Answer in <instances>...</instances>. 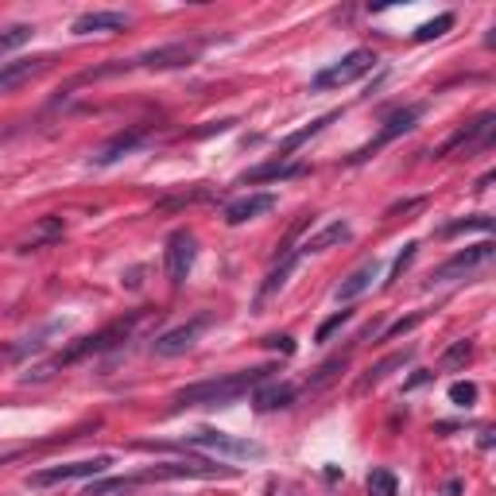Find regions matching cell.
Returning a JSON list of instances; mask_svg holds the SVG:
<instances>
[{"label":"cell","mask_w":496,"mask_h":496,"mask_svg":"<svg viewBox=\"0 0 496 496\" xmlns=\"http://www.w3.org/2000/svg\"><path fill=\"white\" fill-rule=\"evenodd\" d=\"M275 210V194H244L237 202L225 206V225H244V222H256Z\"/></svg>","instance_id":"obj_17"},{"label":"cell","mask_w":496,"mask_h":496,"mask_svg":"<svg viewBox=\"0 0 496 496\" xmlns=\"http://www.w3.org/2000/svg\"><path fill=\"white\" fill-rule=\"evenodd\" d=\"M32 35H35L32 24H12V27H5V32H0V58H8L12 51H20L24 43H32Z\"/></svg>","instance_id":"obj_24"},{"label":"cell","mask_w":496,"mask_h":496,"mask_svg":"<svg viewBox=\"0 0 496 496\" xmlns=\"http://www.w3.org/2000/svg\"><path fill=\"white\" fill-rule=\"evenodd\" d=\"M422 113H427V105H422V101H419V105H403V109H396V113H392L388 121H384L381 133H376V140H372V144H364V148L353 155V164H361V159H372L381 148H388L392 140H400L403 133H412V128L419 124V116H422Z\"/></svg>","instance_id":"obj_9"},{"label":"cell","mask_w":496,"mask_h":496,"mask_svg":"<svg viewBox=\"0 0 496 496\" xmlns=\"http://www.w3.org/2000/svg\"><path fill=\"white\" fill-rule=\"evenodd\" d=\"M0 361H12V349H5V345H0Z\"/></svg>","instance_id":"obj_37"},{"label":"cell","mask_w":496,"mask_h":496,"mask_svg":"<svg viewBox=\"0 0 496 496\" xmlns=\"http://www.w3.org/2000/svg\"><path fill=\"white\" fill-rule=\"evenodd\" d=\"M412 357H415V353H412V349H403V353H388L384 361H376V364H372V369H369V372H364V376H361V381H357V392H369V388H376V384H384V381H388V376H392V372H396V369H403V364H407V361H412Z\"/></svg>","instance_id":"obj_21"},{"label":"cell","mask_w":496,"mask_h":496,"mask_svg":"<svg viewBox=\"0 0 496 496\" xmlns=\"http://www.w3.org/2000/svg\"><path fill=\"white\" fill-rule=\"evenodd\" d=\"M303 264V248H291V253H283L280 260H275V268L268 272V280L260 283V295H256V306H264L268 299H275L280 291L287 287V280H291V272H295Z\"/></svg>","instance_id":"obj_16"},{"label":"cell","mask_w":496,"mask_h":496,"mask_svg":"<svg viewBox=\"0 0 496 496\" xmlns=\"http://www.w3.org/2000/svg\"><path fill=\"white\" fill-rule=\"evenodd\" d=\"M376 275H381V260H369V264H361L357 272L345 275V280L338 283V291H333V299H338V303H353L357 295H364V291L372 287Z\"/></svg>","instance_id":"obj_19"},{"label":"cell","mask_w":496,"mask_h":496,"mask_svg":"<svg viewBox=\"0 0 496 496\" xmlns=\"http://www.w3.org/2000/svg\"><path fill=\"white\" fill-rule=\"evenodd\" d=\"M338 116H342V109H330V113H322V116H318V121H311L306 128H299V133H291V136L280 144V159H291V152H295V148H303L306 140H311V136H318V133H322V128H326L330 121H338Z\"/></svg>","instance_id":"obj_23"},{"label":"cell","mask_w":496,"mask_h":496,"mask_svg":"<svg viewBox=\"0 0 496 496\" xmlns=\"http://www.w3.org/2000/svg\"><path fill=\"white\" fill-rule=\"evenodd\" d=\"M144 140H148V128H124V133H116V136L105 144V148L94 155V164H97V167H109V164H116V159L133 155Z\"/></svg>","instance_id":"obj_18"},{"label":"cell","mask_w":496,"mask_h":496,"mask_svg":"<svg viewBox=\"0 0 496 496\" xmlns=\"http://www.w3.org/2000/svg\"><path fill=\"white\" fill-rule=\"evenodd\" d=\"M202 43H164V47H152L133 58V70H183L198 63Z\"/></svg>","instance_id":"obj_8"},{"label":"cell","mask_w":496,"mask_h":496,"mask_svg":"<svg viewBox=\"0 0 496 496\" xmlns=\"http://www.w3.org/2000/svg\"><path fill=\"white\" fill-rule=\"evenodd\" d=\"M419 322H422V314H407V318H400V322H392V326L381 333V338H384V342H396V338H403V333H412Z\"/></svg>","instance_id":"obj_34"},{"label":"cell","mask_w":496,"mask_h":496,"mask_svg":"<svg viewBox=\"0 0 496 496\" xmlns=\"http://www.w3.org/2000/svg\"><path fill=\"white\" fill-rule=\"evenodd\" d=\"M213 481V477H237L233 465H213V461H164V465H148V470L133 473V489L144 481Z\"/></svg>","instance_id":"obj_4"},{"label":"cell","mask_w":496,"mask_h":496,"mask_svg":"<svg viewBox=\"0 0 496 496\" xmlns=\"http://www.w3.org/2000/svg\"><path fill=\"white\" fill-rule=\"evenodd\" d=\"M372 63H376V55L364 51V47H357V51H349L342 63H330L326 70H318V74L311 78V90H314V94H322V90H342V85H349V82H357V78L369 74Z\"/></svg>","instance_id":"obj_6"},{"label":"cell","mask_w":496,"mask_h":496,"mask_svg":"<svg viewBox=\"0 0 496 496\" xmlns=\"http://www.w3.org/2000/svg\"><path fill=\"white\" fill-rule=\"evenodd\" d=\"M264 345H268V349H280V353H287V357L295 353V342H291L287 333H272V338H264Z\"/></svg>","instance_id":"obj_35"},{"label":"cell","mask_w":496,"mask_h":496,"mask_svg":"<svg viewBox=\"0 0 496 496\" xmlns=\"http://www.w3.org/2000/svg\"><path fill=\"white\" fill-rule=\"evenodd\" d=\"M186 446L210 450V454H222V458H233V461H260V458H264V446H260V442L237 439V434H225V431H210V427L186 434Z\"/></svg>","instance_id":"obj_5"},{"label":"cell","mask_w":496,"mask_h":496,"mask_svg":"<svg viewBox=\"0 0 496 496\" xmlns=\"http://www.w3.org/2000/svg\"><path fill=\"white\" fill-rule=\"evenodd\" d=\"M55 237H63V222H58V217H47V222L39 225V233H35V237H32V241H24V248H20V253H35V248H43V244H47V241H55Z\"/></svg>","instance_id":"obj_27"},{"label":"cell","mask_w":496,"mask_h":496,"mask_svg":"<svg viewBox=\"0 0 496 496\" xmlns=\"http://www.w3.org/2000/svg\"><path fill=\"white\" fill-rule=\"evenodd\" d=\"M194 260H198V241L191 229H174L167 237V248H164V272L171 287H183L186 275L194 272Z\"/></svg>","instance_id":"obj_7"},{"label":"cell","mask_w":496,"mask_h":496,"mask_svg":"<svg viewBox=\"0 0 496 496\" xmlns=\"http://www.w3.org/2000/svg\"><path fill=\"white\" fill-rule=\"evenodd\" d=\"M349 237H353V229H349V222H330L314 233V237H306L299 248H303V256H311V253H326V248L333 244H345Z\"/></svg>","instance_id":"obj_20"},{"label":"cell","mask_w":496,"mask_h":496,"mask_svg":"<svg viewBox=\"0 0 496 496\" xmlns=\"http://www.w3.org/2000/svg\"><path fill=\"white\" fill-rule=\"evenodd\" d=\"M450 27H454V16L450 12H442V16H434V20H427V24H419L415 27V39L419 43H431V39H442Z\"/></svg>","instance_id":"obj_26"},{"label":"cell","mask_w":496,"mask_h":496,"mask_svg":"<svg viewBox=\"0 0 496 496\" xmlns=\"http://www.w3.org/2000/svg\"><path fill=\"white\" fill-rule=\"evenodd\" d=\"M450 403H454V407H473L477 403V384H470V381L450 384Z\"/></svg>","instance_id":"obj_31"},{"label":"cell","mask_w":496,"mask_h":496,"mask_svg":"<svg viewBox=\"0 0 496 496\" xmlns=\"http://www.w3.org/2000/svg\"><path fill=\"white\" fill-rule=\"evenodd\" d=\"M128 27H133V16L97 8V12H82L70 32H74V35H116V32H128Z\"/></svg>","instance_id":"obj_13"},{"label":"cell","mask_w":496,"mask_h":496,"mask_svg":"<svg viewBox=\"0 0 496 496\" xmlns=\"http://www.w3.org/2000/svg\"><path fill=\"white\" fill-rule=\"evenodd\" d=\"M299 174H306V164H299V159H268V164H260L253 171L241 174L244 186H256V183H283V179H299Z\"/></svg>","instance_id":"obj_15"},{"label":"cell","mask_w":496,"mask_h":496,"mask_svg":"<svg viewBox=\"0 0 496 496\" xmlns=\"http://www.w3.org/2000/svg\"><path fill=\"white\" fill-rule=\"evenodd\" d=\"M492 124H496V116L492 113H481L473 124H465V128H458L454 136H450L439 152H434V159H442V155H450V152H458V148H481V144H489V133H492Z\"/></svg>","instance_id":"obj_14"},{"label":"cell","mask_w":496,"mask_h":496,"mask_svg":"<svg viewBox=\"0 0 496 496\" xmlns=\"http://www.w3.org/2000/svg\"><path fill=\"white\" fill-rule=\"evenodd\" d=\"M206 330H210V314H194L191 322H183V326H174V330H167V333H159V338L152 342V353H155V357H183L186 349H194V342H198Z\"/></svg>","instance_id":"obj_10"},{"label":"cell","mask_w":496,"mask_h":496,"mask_svg":"<svg viewBox=\"0 0 496 496\" xmlns=\"http://www.w3.org/2000/svg\"><path fill=\"white\" fill-rule=\"evenodd\" d=\"M295 403V388L291 384H260L256 392H253V407L256 412H280V407H291Z\"/></svg>","instance_id":"obj_22"},{"label":"cell","mask_w":496,"mask_h":496,"mask_svg":"<svg viewBox=\"0 0 496 496\" xmlns=\"http://www.w3.org/2000/svg\"><path fill=\"white\" fill-rule=\"evenodd\" d=\"M349 318H353V311H338V314H330V318H326V322H322V326H318V333H314V342H322V345H326V342H330V338H333V333H338L342 326H349Z\"/></svg>","instance_id":"obj_30"},{"label":"cell","mask_w":496,"mask_h":496,"mask_svg":"<svg viewBox=\"0 0 496 496\" xmlns=\"http://www.w3.org/2000/svg\"><path fill=\"white\" fill-rule=\"evenodd\" d=\"M431 376H434V372H415V376H412V381H407V388H419V384H427V381H431Z\"/></svg>","instance_id":"obj_36"},{"label":"cell","mask_w":496,"mask_h":496,"mask_svg":"<svg viewBox=\"0 0 496 496\" xmlns=\"http://www.w3.org/2000/svg\"><path fill=\"white\" fill-rule=\"evenodd\" d=\"M51 63H55V55H35V58H16V63H0V94L20 90L24 82L39 78Z\"/></svg>","instance_id":"obj_12"},{"label":"cell","mask_w":496,"mask_h":496,"mask_svg":"<svg viewBox=\"0 0 496 496\" xmlns=\"http://www.w3.org/2000/svg\"><path fill=\"white\" fill-rule=\"evenodd\" d=\"M272 376V369H244V372H229V376H210V381H198L191 388L174 392V412L183 407H229L241 396H253V392Z\"/></svg>","instance_id":"obj_1"},{"label":"cell","mask_w":496,"mask_h":496,"mask_svg":"<svg viewBox=\"0 0 496 496\" xmlns=\"http://www.w3.org/2000/svg\"><path fill=\"white\" fill-rule=\"evenodd\" d=\"M470 229L492 233V217H485V213H477V217H461V222H454V225H446V229H442V237H458V233H470Z\"/></svg>","instance_id":"obj_29"},{"label":"cell","mask_w":496,"mask_h":496,"mask_svg":"<svg viewBox=\"0 0 496 496\" xmlns=\"http://www.w3.org/2000/svg\"><path fill=\"white\" fill-rule=\"evenodd\" d=\"M345 364H349V353H338V357L322 361V364H318V369H314V376H311V381H306V392H318V388H326V384L333 381V376H338V372L345 369Z\"/></svg>","instance_id":"obj_25"},{"label":"cell","mask_w":496,"mask_h":496,"mask_svg":"<svg viewBox=\"0 0 496 496\" xmlns=\"http://www.w3.org/2000/svg\"><path fill=\"white\" fill-rule=\"evenodd\" d=\"M369 496H400L396 477H392L388 470H372L369 473Z\"/></svg>","instance_id":"obj_28"},{"label":"cell","mask_w":496,"mask_h":496,"mask_svg":"<svg viewBox=\"0 0 496 496\" xmlns=\"http://www.w3.org/2000/svg\"><path fill=\"white\" fill-rule=\"evenodd\" d=\"M144 318V311H133V314H124V318H116V322H109L105 330H97V333H85V338H78L74 345H66L63 353H58L47 369L43 372H58V369H66V364H78L85 357H97V353H109V349H116L121 342H128V333L136 330V322Z\"/></svg>","instance_id":"obj_2"},{"label":"cell","mask_w":496,"mask_h":496,"mask_svg":"<svg viewBox=\"0 0 496 496\" xmlns=\"http://www.w3.org/2000/svg\"><path fill=\"white\" fill-rule=\"evenodd\" d=\"M415 253H419V244L412 241V244H403V253L396 256V264H392V275H388V287L396 283V280H403V272L412 268V260H415Z\"/></svg>","instance_id":"obj_33"},{"label":"cell","mask_w":496,"mask_h":496,"mask_svg":"<svg viewBox=\"0 0 496 496\" xmlns=\"http://www.w3.org/2000/svg\"><path fill=\"white\" fill-rule=\"evenodd\" d=\"M109 465H113L109 454L82 458V461H63V465H47V470L27 473L24 485H27V489H51V485H66V481H94V477L105 473Z\"/></svg>","instance_id":"obj_3"},{"label":"cell","mask_w":496,"mask_h":496,"mask_svg":"<svg viewBox=\"0 0 496 496\" xmlns=\"http://www.w3.org/2000/svg\"><path fill=\"white\" fill-rule=\"evenodd\" d=\"M470 357H473V342L465 338V342H454V345L446 349V353H442V364H446V369H454V364H465Z\"/></svg>","instance_id":"obj_32"},{"label":"cell","mask_w":496,"mask_h":496,"mask_svg":"<svg viewBox=\"0 0 496 496\" xmlns=\"http://www.w3.org/2000/svg\"><path fill=\"white\" fill-rule=\"evenodd\" d=\"M489 260H492V241H481V244H473V248H461V253H454V256L446 260V264H439V268H434L431 280H434V283H454V280H465L470 272L485 268Z\"/></svg>","instance_id":"obj_11"}]
</instances>
